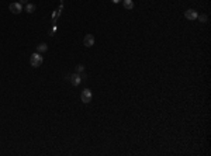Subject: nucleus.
Returning <instances> with one entry per match:
<instances>
[{
	"label": "nucleus",
	"mask_w": 211,
	"mask_h": 156,
	"mask_svg": "<svg viewBox=\"0 0 211 156\" xmlns=\"http://www.w3.org/2000/svg\"><path fill=\"white\" fill-rule=\"evenodd\" d=\"M26 11L27 13H34V11H35V4H27Z\"/></svg>",
	"instance_id": "obj_9"
},
{
	"label": "nucleus",
	"mask_w": 211,
	"mask_h": 156,
	"mask_svg": "<svg viewBox=\"0 0 211 156\" xmlns=\"http://www.w3.org/2000/svg\"><path fill=\"white\" fill-rule=\"evenodd\" d=\"M27 1H28V0H20V1H19V3H21V4H26V3H27Z\"/></svg>",
	"instance_id": "obj_12"
},
{
	"label": "nucleus",
	"mask_w": 211,
	"mask_h": 156,
	"mask_svg": "<svg viewBox=\"0 0 211 156\" xmlns=\"http://www.w3.org/2000/svg\"><path fill=\"white\" fill-rule=\"evenodd\" d=\"M46 49H48V46H46V44H38L37 45V52H39V53H42V52H46Z\"/></svg>",
	"instance_id": "obj_8"
},
{
	"label": "nucleus",
	"mask_w": 211,
	"mask_h": 156,
	"mask_svg": "<svg viewBox=\"0 0 211 156\" xmlns=\"http://www.w3.org/2000/svg\"><path fill=\"white\" fill-rule=\"evenodd\" d=\"M122 4L127 10H132L134 9V1L132 0H122Z\"/></svg>",
	"instance_id": "obj_7"
},
{
	"label": "nucleus",
	"mask_w": 211,
	"mask_h": 156,
	"mask_svg": "<svg viewBox=\"0 0 211 156\" xmlns=\"http://www.w3.org/2000/svg\"><path fill=\"white\" fill-rule=\"evenodd\" d=\"M42 62H44V58H42V55L39 52L32 53L31 58H30V63H31L32 68H39V66L42 65Z\"/></svg>",
	"instance_id": "obj_1"
},
{
	"label": "nucleus",
	"mask_w": 211,
	"mask_h": 156,
	"mask_svg": "<svg viewBox=\"0 0 211 156\" xmlns=\"http://www.w3.org/2000/svg\"><path fill=\"white\" fill-rule=\"evenodd\" d=\"M197 16H198L197 11H196V10H193V9H189V10H186L185 11V17L187 20H192V21L197 19Z\"/></svg>",
	"instance_id": "obj_6"
},
{
	"label": "nucleus",
	"mask_w": 211,
	"mask_h": 156,
	"mask_svg": "<svg viewBox=\"0 0 211 156\" xmlns=\"http://www.w3.org/2000/svg\"><path fill=\"white\" fill-rule=\"evenodd\" d=\"M70 80V83L73 86H79L80 83H82V78H80V75L79 73H73V75H70V76H68Z\"/></svg>",
	"instance_id": "obj_4"
},
{
	"label": "nucleus",
	"mask_w": 211,
	"mask_h": 156,
	"mask_svg": "<svg viewBox=\"0 0 211 156\" xmlns=\"http://www.w3.org/2000/svg\"><path fill=\"white\" fill-rule=\"evenodd\" d=\"M92 97H93V94H92L90 89H84V90L82 91V94H80V100H82L84 104L90 103V101H92Z\"/></svg>",
	"instance_id": "obj_2"
},
{
	"label": "nucleus",
	"mask_w": 211,
	"mask_h": 156,
	"mask_svg": "<svg viewBox=\"0 0 211 156\" xmlns=\"http://www.w3.org/2000/svg\"><path fill=\"white\" fill-rule=\"evenodd\" d=\"M113 3H120V1H122V0H111Z\"/></svg>",
	"instance_id": "obj_13"
},
{
	"label": "nucleus",
	"mask_w": 211,
	"mask_h": 156,
	"mask_svg": "<svg viewBox=\"0 0 211 156\" xmlns=\"http://www.w3.org/2000/svg\"><path fill=\"white\" fill-rule=\"evenodd\" d=\"M84 71V66L83 65H77L76 66V73H82Z\"/></svg>",
	"instance_id": "obj_11"
},
{
	"label": "nucleus",
	"mask_w": 211,
	"mask_h": 156,
	"mask_svg": "<svg viewBox=\"0 0 211 156\" xmlns=\"http://www.w3.org/2000/svg\"><path fill=\"white\" fill-rule=\"evenodd\" d=\"M9 9H10V11H11L13 14H20L21 11H23V4L19 3V1H16V3H11Z\"/></svg>",
	"instance_id": "obj_3"
},
{
	"label": "nucleus",
	"mask_w": 211,
	"mask_h": 156,
	"mask_svg": "<svg viewBox=\"0 0 211 156\" xmlns=\"http://www.w3.org/2000/svg\"><path fill=\"white\" fill-rule=\"evenodd\" d=\"M197 19L200 20V23H207V16H205V14H201V16H197Z\"/></svg>",
	"instance_id": "obj_10"
},
{
	"label": "nucleus",
	"mask_w": 211,
	"mask_h": 156,
	"mask_svg": "<svg viewBox=\"0 0 211 156\" xmlns=\"http://www.w3.org/2000/svg\"><path fill=\"white\" fill-rule=\"evenodd\" d=\"M83 45L84 46H93L94 45V35H93V34H86V35H84Z\"/></svg>",
	"instance_id": "obj_5"
}]
</instances>
